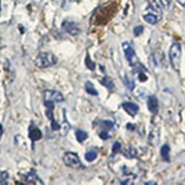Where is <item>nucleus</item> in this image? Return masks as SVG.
Segmentation results:
<instances>
[{"label": "nucleus", "mask_w": 185, "mask_h": 185, "mask_svg": "<svg viewBox=\"0 0 185 185\" xmlns=\"http://www.w3.org/2000/svg\"><path fill=\"white\" fill-rule=\"evenodd\" d=\"M85 90H86V92H88V94H90V95H97V90L94 88V85H92V83L91 81H86L85 83Z\"/></svg>", "instance_id": "nucleus-19"}, {"label": "nucleus", "mask_w": 185, "mask_h": 185, "mask_svg": "<svg viewBox=\"0 0 185 185\" xmlns=\"http://www.w3.org/2000/svg\"><path fill=\"white\" fill-rule=\"evenodd\" d=\"M75 137H77V141L79 143H83L86 138H88V133L83 130H77L75 131Z\"/></svg>", "instance_id": "nucleus-18"}, {"label": "nucleus", "mask_w": 185, "mask_h": 185, "mask_svg": "<svg viewBox=\"0 0 185 185\" xmlns=\"http://www.w3.org/2000/svg\"><path fill=\"white\" fill-rule=\"evenodd\" d=\"M100 83L106 86V89H109V90H112L115 88V84H114V81L111 80V78H109V77H104V78H101L100 79Z\"/></svg>", "instance_id": "nucleus-16"}, {"label": "nucleus", "mask_w": 185, "mask_h": 185, "mask_svg": "<svg viewBox=\"0 0 185 185\" xmlns=\"http://www.w3.org/2000/svg\"><path fill=\"white\" fill-rule=\"evenodd\" d=\"M101 127H104L106 128V130H110V128L114 127V122H111V121H101Z\"/></svg>", "instance_id": "nucleus-26"}, {"label": "nucleus", "mask_w": 185, "mask_h": 185, "mask_svg": "<svg viewBox=\"0 0 185 185\" xmlns=\"http://www.w3.org/2000/svg\"><path fill=\"white\" fill-rule=\"evenodd\" d=\"M107 131V130H106ZM105 130H102V131H100V137L102 138V140H106V138H109L110 137V135L109 133H107Z\"/></svg>", "instance_id": "nucleus-29"}, {"label": "nucleus", "mask_w": 185, "mask_h": 185, "mask_svg": "<svg viewBox=\"0 0 185 185\" xmlns=\"http://www.w3.org/2000/svg\"><path fill=\"white\" fill-rule=\"evenodd\" d=\"M95 158H96V152L95 151H89V152L85 153V159L88 162H92Z\"/></svg>", "instance_id": "nucleus-22"}, {"label": "nucleus", "mask_w": 185, "mask_h": 185, "mask_svg": "<svg viewBox=\"0 0 185 185\" xmlns=\"http://www.w3.org/2000/svg\"><path fill=\"white\" fill-rule=\"evenodd\" d=\"M142 32H143V26H137V27H135V30H133L135 36H140Z\"/></svg>", "instance_id": "nucleus-28"}, {"label": "nucleus", "mask_w": 185, "mask_h": 185, "mask_svg": "<svg viewBox=\"0 0 185 185\" xmlns=\"http://www.w3.org/2000/svg\"><path fill=\"white\" fill-rule=\"evenodd\" d=\"M122 107L130 116H136L138 114V111H140V106H138L137 104H135V102H130V101L123 102Z\"/></svg>", "instance_id": "nucleus-8"}, {"label": "nucleus", "mask_w": 185, "mask_h": 185, "mask_svg": "<svg viewBox=\"0 0 185 185\" xmlns=\"http://www.w3.org/2000/svg\"><path fill=\"white\" fill-rule=\"evenodd\" d=\"M43 99L47 101H52V102H63L64 97L57 90H45L43 91Z\"/></svg>", "instance_id": "nucleus-5"}, {"label": "nucleus", "mask_w": 185, "mask_h": 185, "mask_svg": "<svg viewBox=\"0 0 185 185\" xmlns=\"http://www.w3.org/2000/svg\"><path fill=\"white\" fill-rule=\"evenodd\" d=\"M21 177H22L24 183H26V184H40V185L43 184V182L41 180L40 177L36 174L35 170H32V169L29 170V172H26V173L21 174Z\"/></svg>", "instance_id": "nucleus-6"}, {"label": "nucleus", "mask_w": 185, "mask_h": 185, "mask_svg": "<svg viewBox=\"0 0 185 185\" xmlns=\"http://www.w3.org/2000/svg\"><path fill=\"white\" fill-rule=\"evenodd\" d=\"M122 154L125 156L126 158L128 159H132V158H136L138 156V152L135 147H132V146H127L126 148H123L122 150Z\"/></svg>", "instance_id": "nucleus-12"}, {"label": "nucleus", "mask_w": 185, "mask_h": 185, "mask_svg": "<svg viewBox=\"0 0 185 185\" xmlns=\"http://www.w3.org/2000/svg\"><path fill=\"white\" fill-rule=\"evenodd\" d=\"M0 11H1V0H0Z\"/></svg>", "instance_id": "nucleus-34"}, {"label": "nucleus", "mask_w": 185, "mask_h": 185, "mask_svg": "<svg viewBox=\"0 0 185 185\" xmlns=\"http://www.w3.org/2000/svg\"><path fill=\"white\" fill-rule=\"evenodd\" d=\"M143 19L146 20V22L151 24V25H156L159 21V17L156 16L154 14H146V15H143Z\"/></svg>", "instance_id": "nucleus-17"}, {"label": "nucleus", "mask_w": 185, "mask_h": 185, "mask_svg": "<svg viewBox=\"0 0 185 185\" xmlns=\"http://www.w3.org/2000/svg\"><path fill=\"white\" fill-rule=\"evenodd\" d=\"M63 161H64L65 166L69 167V168L79 169V168L83 167V166H81L80 159H79V157H78V154H75V153H73V152H67V153H64Z\"/></svg>", "instance_id": "nucleus-3"}, {"label": "nucleus", "mask_w": 185, "mask_h": 185, "mask_svg": "<svg viewBox=\"0 0 185 185\" xmlns=\"http://www.w3.org/2000/svg\"><path fill=\"white\" fill-rule=\"evenodd\" d=\"M145 184L146 185H154V184H156V182H146Z\"/></svg>", "instance_id": "nucleus-32"}, {"label": "nucleus", "mask_w": 185, "mask_h": 185, "mask_svg": "<svg viewBox=\"0 0 185 185\" xmlns=\"http://www.w3.org/2000/svg\"><path fill=\"white\" fill-rule=\"evenodd\" d=\"M58 62L57 57L52 52H41L37 54L35 59V64L38 68H49V67L54 65Z\"/></svg>", "instance_id": "nucleus-1"}, {"label": "nucleus", "mask_w": 185, "mask_h": 185, "mask_svg": "<svg viewBox=\"0 0 185 185\" xmlns=\"http://www.w3.org/2000/svg\"><path fill=\"white\" fill-rule=\"evenodd\" d=\"M159 3H161V5L164 9H168L172 4V0H159Z\"/></svg>", "instance_id": "nucleus-27"}, {"label": "nucleus", "mask_w": 185, "mask_h": 185, "mask_svg": "<svg viewBox=\"0 0 185 185\" xmlns=\"http://www.w3.org/2000/svg\"><path fill=\"white\" fill-rule=\"evenodd\" d=\"M169 59L175 72H179L180 69V61H182V46L180 43L174 42L169 49Z\"/></svg>", "instance_id": "nucleus-2"}, {"label": "nucleus", "mask_w": 185, "mask_h": 185, "mask_svg": "<svg viewBox=\"0 0 185 185\" xmlns=\"http://www.w3.org/2000/svg\"><path fill=\"white\" fill-rule=\"evenodd\" d=\"M178 3L182 5V6H184L185 8V0H178Z\"/></svg>", "instance_id": "nucleus-31"}, {"label": "nucleus", "mask_w": 185, "mask_h": 185, "mask_svg": "<svg viewBox=\"0 0 185 185\" xmlns=\"http://www.w3.org/2000/svg\"><path fill=\"white\" fill-rule=\"evenodd\" d=\"M138 78H140L141 81H145L147 79V75L143 73V72H138Z\"/></svg>", "instance_id": "nucleus-30"}, {"label": "nucleus", "mask_w": 185, "mask_h": 185, "mask_svg": "<svg viewBox=\"0 0 185 185\" xmlns=\"http://www.w3.org/2000/svg\"><path fill=\"white\" fill-rule=\"evenodd\" d=\"M159 135H161V132H159V127L154 128V130L151 131L150 137H148L150 145H152V146H157L158 145V143H159Z\"/></svg>", "instance_id": "nucleus-11"}, {"label": "nucleus", "mask_w": 185, "mask_h": 185, "mask_svg": "<svg viewBox=\"0 0 185 185\" xmlns=\"http://www.w3.org/2000/svg\"><path fill=\"white\" fill-rule=\"evenodd\" d=\"M122 48H123V52H125V57H126V59L128 62V64L132 65V67L138 64V58L136 56L135 49L131 47V45L128 42H123L122 43Z\"/></svg>", "instance_id": "nucleus-4"}, {"label": "nucleus", "mask_w": 185, "mask_h": 185, "mask_svg": "<svg viewBox=\"0 0 185 185\" xmlns=\"http://www.w3.org/2000/svg\"><path fill=\"white\" fill-rule=\"evenodd\" d=\"M45 106H46V109H47V111H46V115H47V117L51 121H53L54 120V117H53V106H54V102L45 100Z\"/></svg>", "instance_id": "nucleus-15"}, {"label": "nucleus", "mask_w": 185, "mask_h": 185, "mask_svg": "<svg viewBox=\"0 0 185 185\" xmlns=\"http://www.w3.org/2000/svg\"><path fill=\"white\" fill-rule=\"evenodd\" d=\"M125 84L128 86V89H133V86H135V84H133V80L130 78L128 75H125Z\"/></svg>", "instance_id": "nucleus-25"}, {"label": "nucleus", "mask_w": 185, "mask_h": 185, "mask_svg": "<svg viewBox=\"0 0 185 185\" xmlns=\"http://www.w3.org/2000/svg\"><path fill=\"white\" fill-rule=\"evenodd\" d=\"M85 64H86V67L90 69V70H94L95 69V64H94V62H92L91 59H90V56L86 53V56H85Z\"/></svg>", "instance_id": "nucleus-21"}, {"label": "nucleus", "mask_w": 185, "mask_h": 185, "mask_svg": "<svg viewBox=\"0 0 185 185\" xmlns=\"http://www.w3.org/2000/svg\"><path fill=\"white\" fill-rule=\"evenodd\" d=\"M147 9H148V10H152L153 13H157L158 17L161 19V16H162V10H161V8L158 6V4L154 1V0H148V6H147Z\"/></svg>", "instance_id": "nucleus-14"}, {"label": "nucleus", "mask_w": 185, "mask_h": 185, "mask_svg": "<svg viewBox=\"0 0 185 185\" xmlns=\"http://www.w3.org/2000/svg\"><path fill=\"white\" fill-rule=\"evenodd\" d=\"M169 153H170V148H169V146L163 145L162 148H161V157H162L163 161L167 162V163L170 162V154Z\"/></svg>", "instance_id": "nucleus-13"}, {"label": "nucleus", "mask_w": 185, "mask_h": 185, "mask_svg": "<svg viewBox=\"0 0 185 185\" xmlns=\"http://www.w3.org/2000/svg\"><path fill=\"white\" fill-rule=\"evenodd\" d=\"M1 135H3V127H1V123H0V138H1Z\"/></svg>", "instance_id": "nucleus-33"}, {"label": "nucleus", "mask_w": 185, "mask_h": 185, "mask_svg": "<svg viewBox=\"0 0 185 185\" xmlns=\"http://www.w3.org/2000/svg\"><path fill=\"white\" fill-rule=\"evenodd\" d=\"M147 106H148V110H150L153 115H154V114H157V112H158L159 104H158V99L156 97V95H150V96H148Z\"/></svg>", "instance_id": "nucleus-10"}, {"label": "nucleus", "mask_w": 185, "mask_h": 185, "mask_svg": "<svg viewBox=\"0 0 185 185\" xmlns=\"http://www.w3.org/2000/svg\"><path fill=\"white\" fill-rule=\"evenodd\" d=\"M62 29H63L67 33H69L72 36H77V35L80 33L79 26L75 22H73V21H67V20H65V21L62 24Z\"/></svg>", "instance_id": "nucleus-7"}, {"label": "nucleus", "mask_w": 185, "mask_h": 185, "mask_svg": "<svg viewBox=\"0 0 185 185\" xmlns=\"http://www.w3.org/2000/svg\"><path fill=\"white\" fill-rule=\"evenodd\" d=\"M121 152V143L120 142H115L112 146V154H117Z\"/></svg>", "instance_id": "nucleus-23"}, {"label": "nucleus", "mask_w": 185, "mask_h": 185, "mask_svg": "<svg viewBox=\"0 0 185 185\" xmlns=\"http://www.w3.org/2000/svg\"><path fill=\"white\" fill-rule=\"evenodd\" d=\"M59 130L62 131V132H61L62 135L64 136L65 133H68V130H69V123H68V122H67V121L64 120V121H63V126H62V127L59 128Z\"/></svg>", "instance_id": "nucleus-24"}, {"label": "nucleus", "mask_w": 185, "mask_h": 185, "mask_svg": "<svg viewBox=\"0 0 185 185\" xmlns=\"http://www.w3.org/2000/svg\"><path fill=\"white\" fill-rule=\"evenodd\" d=\"M29 137L32 142H36V141H38V140L42 138V132L40 131L38 127H36L33 123H31L30 128H29Z\"/></svg>", "instance_id": "nucleus-9"}, {"label": "nucleus", "mask_w": 185, "mask_h": 185, "mask_svg": "<svg viewBox=\"0 0 185 185\" xmlns=\"http://www.w3.org/2000/svg\"><path fill=\"white\" fill-rule=\"evenodd\" d=\"M9 183V173L6 170H0V184L5 185Z\"/></svg>", "instance_id": "nucleus-20"}]
</instances>
